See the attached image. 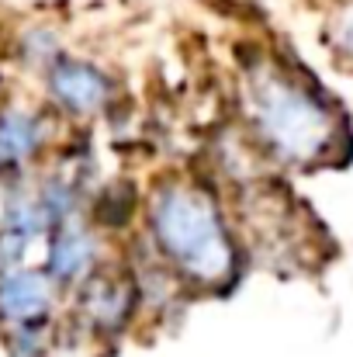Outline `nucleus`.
<instances>
[{"label": "nucleus", "mask_w": 353, "mask_h": 357, "mask_svg": "<svg viewBox=\"0 0 353 357\" xmlns=\"http://www.w3.org/2000/svg\"><path fill=\"white\" fill-rule=\"evenodd\" d=\"M242 115L256 142L288 167H319L343 149V115L312 80L274 56L242 66Z\"/></svg>", "instance_id": "obj_1"}, {"label": "nucleus", "mask_w": 353, "mask_h": 357, "mask_svg": "<svg viewBox=\"0 0 353 357\" xmlns=\"http://www.w3.org/2000/svg\"><path fill=\"white\" fill-rule=\"evenodd\" d=\"M146 226L156 257L180 284L215 291L235 281V236L212 191L198 181L170 177L156 184L146 205Z\"/></svg>", "instance_id": "obj_2"}, {"label": "nucleus", "mask_w": 353, "mask_h": 357, "mask_svg": "<svg viewBox=\"0 0 353 357\" xmlns=\"http://www.w3.org/2000/svg\"><path fill=\"white\" fill-rule=\"evenodd\" d=\"M59 295V284L42 267L24 264L0 271V326L14 357H38L45 351Z\"/></svg>", "instance_id": "obj_3"}, {"label": "nucleus", "mask_w": 353, "mask_h": 357, "mask_svg": "<svg viewBox=\"0 0 353 357\" xmlns=\"http://www.w3.org/2000/svg\"><path fill=\"white\" fill-rule=\"evenodd\" d=\"M42 271L59 284V291L73 288L80 291L97 271H101V239L91 226L66 222L45 239V264Z\"/></svg>", "instance_id": "obj_4"}, {"label": "nucleus", "mask_w": 353, "mask_h": 357, "mask_svg": "<svg viewBox=\"0 0 353 357\" xmlns=\"http://www.w3.org/2000/svg\"><path fill=\"white\" fill-rule=\"evenodd\" d=\"M45 87H49V98L56 101V108L73 119H91V115L104 112L111 101V80L94 63H84V59L59 56L45 70Z\"/></svg>", "instance_id": "obj_5"}, {"label": "nucleus", "mask_w": 353, "mask_h": 357, "mask_svg": "<svg viewBox=\"0 0 353 357\" xmlns=\"http://www.w3.org/2000/svg\"><path fill=\"white\" fill-rule=\"evenodd\" d=\"M135 305V281L132 278H115L97 271L77 298V312L80 319L94 330V333H118Z\"/></svg>", "instance_id": "obj_6"}, {"label": "nucleus", "mask_w": 353, "mask_h": 357, "mask_svg": "<svg viewBox=\"0 0 353 357\" xmlns=\"http://www.w3.org/2000/svg\"><path fill=\"white\" fill-rule=\"evenodd\" d=\"M45 139H49V125L38 112L21 105L0 108V163L10 181L21 177V170H28L38 160Z\"/></svg>", "instance_id": "obj_7"}, {"label": "nucleus", "mask_w": 353, "mask_h": 357, "mask_svg": "<svg viewBox=\"0 0 353 357\" xmlns=\"http://www.w3.org/2000/svg\"><path fill=\"white\" fill-rule=\"evenodd\" d=\"M326 38H329L333 56L343 66H353V0H347L343 7H336V14H333V21L326 28Z\"/></svg>", "instance_id": "obj_8"}, {"label": "nucleus", "mask_w": 353, "mask_h": 357, "mask_svg": "<svg viewBox=\"0 0 353 357\" xmlns=\"http://www.w3.org/2000/svg\"><path fill=\"white\" fill-rule=\"evenodd\" d=\"M0 84H3V77H0Z\"/></svg>", "instance_id": "obj_9"}]
</instances>
